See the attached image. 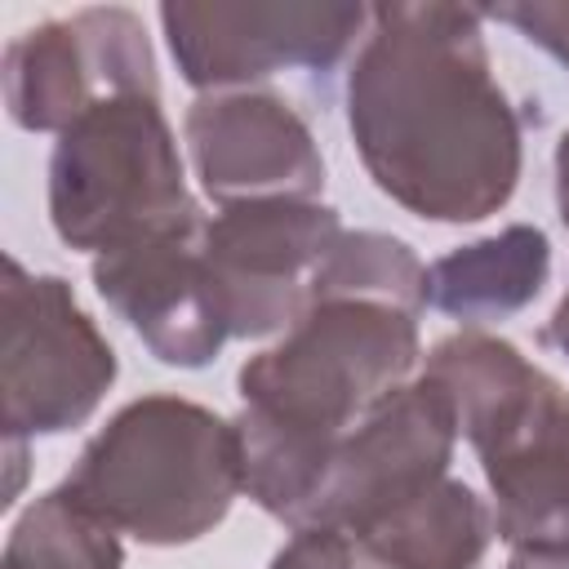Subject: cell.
Segmentation results:
<instances>
[{
	"instance_id": "6da1fadb",
	"label": "cell",
	"mask_w": 569,
	"mask_h": 569,
	"mask_svg": "<svg viewBox=\"0 0 569 569\" xmlns=\"http://www.w3.org/2000/svg\"><path fill=\"white\" fill-rule=\"evenodd\" d=\"M347 129L373 187L427 222H485L520 182V116L493 80L485 9L391 0L347 71Z\"/></svg>"
},
{
	"instance_id": "7a4b0ae2",
	"label": "cell",
	"mask_w": 569,
	"mask_h": 569,
	"mask_svg": "<svg viewBox=\"0 0 569 569\" xmlns=\"http://www.w3.org/2000/svg\"><path fill=\"white\" fill-rule=\"evenodd\" d=\"M418 316L382 302L307 307L284 338L236 373L240 485L289 529H307L325 458L369 409L413 382Z\"/></svg>"
},
{
	"instance_id": "3957f363",
	"label": "cell",
	"mask_w": 569,
	"mask_h": 569,
	"mask_svg": "<svg viewBox=\"0 0 569 569\" xmlns=\"http://www.w3.org/2000/svg\"><path fill=\"white\" fill-rule=\"evenodd\" d=\"M422 378L449 396L458 436L480 458L493 533L511 551L569 556V391L480 329L440 338Z\"/></svg>"
},
{
	"instance_id": "277c9868",
	"label": "cell",
	"mask_w": 569,
	"mask_h": 569,
	"mask_svg": "<svg viewBox=\"0 0 569 569\" xmlns=\"http://www.w3.org/2000/svg\"><path fill=\"white\" fill-rule=\"evenodd\" d=\"M62 489L142 547H187L244 493L236 422L187 396H138L80 449Z\"/></svg>"
},
{
	"instance_id": "5b68a950",
	"label": "cell",
	"mask_w": 569,
	"mask_h": 569,
	"mask_svg": "<svg viewBox=\"0 0 569 569\" xmlns=\"http://www.w3.org/2000/svg\"><path fill=\"white\" fill-rule=\"evenodd\" d=\"M49 222L62 244L93 258L204 222L160 98L111 93L58 133Z\"/></svg>"
},
{
	"instance_id": "8992f818",
	"label": "cell",
	"mask_w": 569,
	"mask_h": 569,
	"mask_svg": "<svg viewBox=\"0 0 569 569\" xmlns=\"http://www.w3.org/2000/svg\"><path fill=\"white\" fill-rule=\"evenodd\" d=\"M0 400L4 440L84 427L116 382V351L62 276H36L4 258Z\"/></svg>"
},
{
	"instance_id": "52a82bcc",
	"label": "cell",
	"mask_w": 569,
	"mask_h": 569,
	"mask_svg": "<svg viewBox=\"0 0 569 569\" xmlns=\"http://www.w3.org/2000/svg\"><path fill=\"white\" fill-rule=\"evenodd\" d=\"M365 4L333 0H169L160 27L182 80L200 93L258 89L276 71H333L365 31Z\"/></svg>"
},
{
	"instance_id": "ba28073f",
	"label": "cell",
	"mask_w": 569,
	"mask_h": 569,
	"mask_svg": "<svg viewBox=\"0 0 569 569\" xmlns=\"http://www.w3.org/2000/svg\"><path fill=\"white\" fill-rule=\"evenodd\" d=\"M9 120L27 133H62L111 93L160 98L156 53L133 9L98 4L36 22L4 44Z\"/></svg>"
},
{
	"instance_id": "9c48e42d",
	"label": "cell",
	"mask_w": 569,
	"mask_h": 569,
	"mask_svg": "<svg viewBox=\"0 0 569 569\" xmlns=\"http://www.w3.org/2000/svg\"><path fill=\"white\" fill-rule=\"evenodd\" d=\"M342 236L338 209L320 200L227 204L200 227V258L231 338L293 329L311 307V276Z\"/></svg>"
},
{
	"instance_id": "30bf717a",
	"label": "cell",
	"mask_w": 569,
	"mask_h": 569,
	"mask_svg": "<svg viewBox=\"0 0 569 569\" xmlns=\"http://www.w3.org/2000/svg\"><path fill=\"white\" fill-rule=\"evenodd\" d=\"M458 418L431 378H413L333 440L307 529L365 533L378 516L449 476Z\"/></svg>"
},
{
	"instance_id": "8fae6325",
	"label": "cell",
	"mask_w": 569,
	"mask_h": 569,
	"mask_svg": "<svg viewBox=\"0 0 569 569\" xmlns=\"http://www.w3.org/2000/svg\"><path fill=\"white\" fill-rule=\"evenodd\" d=\"M200 191L227 209L249 200H320L325 156L307 120L271 89L200 93L182 120Z\"/></svg>"
},
{
	"instance_id": "7c38bea8",
	"label": "cell",
	"mask_w": 569,
	"mask_h": 569,
	"mask_svg": "<svg viewBox=\"0 0 569 569\" xmlns=\"http://www.w3.org/2000/svg\"><path fill=\"white\" fill-rule=\"evenodd\" d=\"M200 227L98 253L89 267L98 298L169 369H204L231 338L200 258Z\"/></svg>"
},
{
	"instance_id": "4fadbf2b",
	"label": "cell",
	"mask_w": 569,
	"mask_h": 569,
	"mask_svg": "<svg viewBox=\"0 0 569 569\" xmlns=\"http://www.w3.org/2000/svg\"><path fill=\"white\" fill-rule=\"evenodd\" d=\"M551 276V244L538 227L511 222L485 240L458 244L427 267V307L462 329L525 311Z\"/></svg>"
},
{
	"instance_id": "5bb4252c",
	"label": "cell",
	"mask_w": 569,
	"mask_h": 569,
	"mask_svg": "<svg viewBox=\"0 0 569 569\" xmlns=\"http://www.w3.org/2000/svg\"><path fill=\"white\" fill-rule=\"evenodd\" d=\"M489 502L453 476L436 480L356 533V542L382 569H476L489 551Z\"/></svg>"
},
{
	"instance_id": "9a60e30c",
	"label": "cell",
	"mask_w": 569,
	"mask_h": 569,
	"mask_svg": "<svg viewBox=\"0 0 569 569\" xmlns=\"http://www.w3.org/2000/svg\"><path fill=\"white\" fill-rule=\"evenodd\" d=\"M320 302H382L418 316L427 307V267L400 236L342 227L311 276V307Z\"/></svg>"
},
{
	"instance_id": "2e32d148",
	"label": "cell",
	"mask_w": 569,
	"mask_h": 569,
	"mask_svg": "<svg viewBox=\"0 0 569 569\" xmlns=\"http://www.w3.org/2000/svg\"><path fill=\"white\" fill-rule=\"evenodd\" d=\"M0 569H124V547L107 520L58 485L13 520Z\"/></svg>"
},
{
	"instance_id": "e0dca14e",
	"label": "cell",
	"mask_w": 569,
	"mask_h": 569,
	"mask_svg": "<svg viewBox=\"0 0 569 569\" xmlns=\"http://www.w3.org/2000/svg\"><path fill=\"white\" fill-rule=\"evenodd\" d=\"M271 569H382V565L342 529H293V538L276 551Z\"/></svg>"
},
{
	"instance_id": "ac0fdd59",
	"label": "cell",
	"mask_w": 569,
	"mask_h": 569,
	"mask_svg": "<svg viewBox=\"0 0 569 569\" xmlns=\"http://www.w3.org/2000/svg\"><path fill=\"white\" fill-rule=\"evenodd\" d=\"M485 18L516 27L529 44L547 49L569 71V0H525V4H498L485 9Z\"/></svg>"
},
{
	"instance_id": "d6986e66",
	"label": "cell",
	"mask_w": 569,
	"mask_h": 569,
	"mask_svg": "<svg viewBox=\"0 0 569 569\" xmlns=\"http://www.w3.org/2000/svg\"><path fill=\"white\" fill-rule=\"evenodd\" d=\"M542 347H551V351H560L565 360H569V289H565V298L556 302V311H551V320L542 325Z\"/></svg>"
},
{
	"instance_id": "ffe728a7",
	"label": "cell",
	"mask_w": 569,
	"mask_h": 569,
	"mask_svg": "<svg viewBox=\"0 0 569 569\" xmlns=\"http://www.w3.org/2000/svg\"><path fill=\"white\" fill-rule=\"evenodd\" d=\"M556 209H560V222L569 227V129L556 142Z\"/></svg>"
},
{
	"instance_id": "44dd1931",
	"label": "cell",
	"mask_w": 569,
	"mask_h": 569,
	"mask_svg": "<svg viewBox=\"0 0 569 569\" xmlns=\"http://www.w3.org/2000/svg\"><path fill=\"white\" fill-rule=\"evenodd\" d=\"M502 569H569V556H542V551H511Z\"/></svg>"
}]
</instances>
